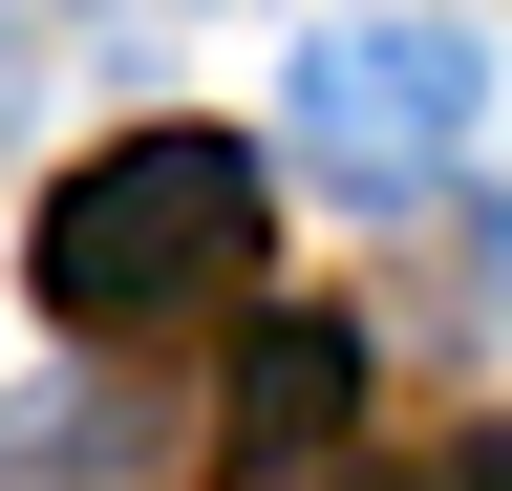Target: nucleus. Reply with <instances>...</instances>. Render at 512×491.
Returning <instances> with one entry per match:
<instances>
[{"instance_id": "5", "label": "nucleus", "mask_w": 512, "mask_h": 491, "mask_svg": "<svg viewBox=\"0 0 512 491\" xmlns=\"http://www.w3.org/2000/svg\"><path fill=\"white\" fill-rule=\"evenodd\" d=\"M448 491H512V427H470V449H448Z\"/></svg>"}, {"instance_id": "6", "label": "nucleus", "mask_w": 512, "mask_h": 491, "mask_svg": "<svg viewBox=\"0 0 512 491\" xmlns=\"http://www.w3.org/2000/svg\"><path fill=\"white\" fill-rule=\"evenodd\" d=\"M342 491H448V470H342Z\"/></svg>"}, {"instance_id": "3", "label": "nucleus", "mask_w": 512, "mask_h": 491, "mask_svg": "<svg viewBox=\"0 0 512 491\" xmlns=\"http://www.w3.org/2000/svg\"><path fill=\"white\" fill-rule=\"evenodd\" d=\"M342 427H363V321L278 299V321L235 342V385H214V470H235V491H299Z\"/></svg>"}, {"instance_id": "1", "label": "nucleus", "mask_w": 512, "mask_h": 491, "mask_svg": "<svg viewBox=\"0 0 512 491\" xmlns=\"http://www.w3.org/2000/svg\"><path fill=\"white\" fill-rule=\"evenodd\" d=\"M22 278H43L64 342H171V321H214V299L256 278V150H235V129H128V150H86V171L43 193Z\"/></svg>"}, {"instance_id": "2", "label": "nucleus", "mask_w": 512, "mask_h": 491, "mask_svg": "<svg viewBox=\"0 0 512 491\" xmlns=\"http://www.w3.org/2000/svg\"><path fill=\"white\" fill-rule=\"evenodd\" d=\"M470 129H491V43L470 22H320L299 43V150L342 193H427Z\"/></svg>"}, {"instance_id": "4", "label": "nucleus", "mask_w": 512, "mask_h": 491, "mask_svg": "<svg viewBox=\"0 0 512 491\" xmlns=\"http://www.w3.org/2000/svg\"><path fill=\"white\" fill-rule=\"evenodd\" d=\"M0 491H150V406L128 385H22L0 406Z\"/></svg>"}]
</instances>
